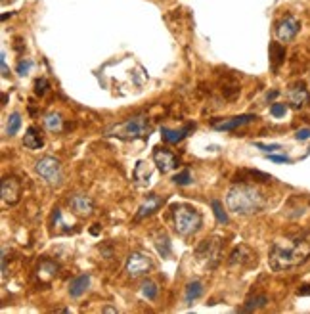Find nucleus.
<instances>
[{"instance_id": "nucleus-16", "label": "nucleus", "mask_w": 310, "mask_h": 314, "mask_svg": "<svg viewBox=\"0 0 310 314\" xmlns=\"http://www.w3.org/2000/svg\"><path fill=\"white\" fill-rule=\"evenodd\" d=\"M90 287V274H80V276H75L69 282V295H71L73 299H79V297H82L85 293H87V289Z\"/></svg>"}, {"instance_id": "nucleus-8", "label": "nucleus", "mask_w": 310, "mask_h": 314, "mask_svg": "<svg viewBox=\"0 0 310 314\" xmlns=\"http://www.w3.org/2000/svg\"><path fill=\"white\" fill-rule=\"evenodd\" d=\"M125 270L130 278H140L152 270V261L144 253H138V251L130 253L129 259H127V264H125Z\"/></svg>"}, {"instance_id": "nucleus-24", "label": "nucleus", "mask_w": 310, "mask_h": 314, "mask_svg": "<svg viewBox=\"0 0 310 314\" xmlns=\"http://www.w3.org/2000/svg\"><path fill=\"white\" fill-rule=\"evenodd\" d=\"M155 249H157V253L163 257V259H169V257L173 255V245H171L169 236L159 234L157 238H155Z\"/></svg>"}, {"instance_id": "nucleus-5", "label": "nucleus", "mask_w": 310, "mask_h": 314, "mask_svg": "<svg viewBox=\"0 0 310 314\" xmlns=\"http://www.w3.org/2000/svg\"><path fill=\"white\" fill-rule=\"evenodd\" d=\"M35 171H36V175L40 176L46 184H50V186H59V184H61V178H64L61 163H59L56 157L46 155L43 159H38L35 163Z\"/></svg>"}, {"instance_id": "nucleus-35", "label": "nucleus", "mask_w": 310, "mask_h": 314, "mask_svg": "<svg viewBox=\"0 0 310 314\" xmlns=\"http://www.w3.org/2000/svg\"><path fill=\"white\" fill-rule=\"evenodd\" d=\"M295 138L297 140H308L310 138V129H299V131L295 132Z\"/></svg>"}, {"instance_id": "nucleus-4", "label": "nucleus", "mask_w": 310, "mask_h": 314, "mask_svg": "<svg viewBox=\"0 0 310 314\" xmlns=\"http://www.w3.org/2000/svg\"><path fill=\"white\" fill-rule=\"evenodd\" d=\"M173 220H174V230L180 236H184V238L195 234L203 224L201 213L197 211V209H194V207H188V205H174Z\"/></svg>"}, {"instance_id": "nucleus-38", "label": "nucleus", "mask_w": 310, "mask_h": 314, "mask_svg": "<svg viewBox=\"0 0 310 314\" xmlns=\"http://www.w3.org/2000/svg\"><path fill=\"white\" fill-rule=\"evenodd\" d=\"M297 295H310V285H301L297 289Z\"/></svg>"}, {"instance_id": "nucleus-34", "label": "nucleus", "mask_w": 310, "mask_h": 314, "mask_svg": "<svg viewBox=\"0 0 310 314\" xmlns=\"http://www.w3.org/2000/svg\"><path fill=\"white\" fill-rule=\"evenodd\" d=\"M268 159L274 161V163H293V159H289L287 155H276V154H268Z\"/></svg>"}, {"instance_id": "nucleus-39", "label": "nucleus", "mask_w": 310, "mask_h": 314, "mask_svg": "<svg viewBox=\"0 0 310 314\" xmlns=\"http://www.w3.org/2000/svg\"><path fill=\"white\" fill-rule=\"evenodd\" d=\"M280 96V90H272V92H268L266 94V100L270 102V100H274V98H278Z\"/></svg>"}, {"instance_id": "nucleus-25", "label": "nucleus", "mask_w": 310, "mask_h": 314, "mask_svg": "<svg viewBox=\"0 0 310 314\" xmlns=\"http://www.w3.org/2000/svg\"><path fill=\"white\" fill-rule=\"evenodd\" d=\"M157 293H159V287L155 282H152V280H146L144 284H142V287H140V295H142L146 301H155L157 299Z\"/></svg>"}, {"instance_id": "nucleus-30", "label": "nucleus", "mask_w": 310, "mask_h": 314, "mask_svg": "<svg viewBox=\"0 0 310 314\" xmlns=\"http://www.w3.org/2000/svg\"><path fill=\"white\" fill-rule=\"evenodd\" d=\"M192 171L190 169H184V171H180L178 175H174L173 178V182L174 184H178V186H188V184H192Z\"/></svg>"}, {"instance_id": "nucleus-20", "label": "nucleus", "mask_w": 310, "mask_h": 314, "mask_svg": "<svg viewBox=\"0 0 310 314\" xmlns=\"http://www.w3.org/2000/svg\"><path fill=\"white\" fill-rule=\"evenodd\" d=\"M23 146L31 150V152H35V150H40L44 146V138H43V132L38 131L36 127H29L27 132H25V136H23Z\"/></svg>"}, {"instance_id": "nucleus-9", "label": "nucleus", "mask_w": 310, "mask_h": 314, "mask_svg": "<svg viewBox=\"0 0 310 314\" xmlns=\"http://www.w3.org/2000/svg\"><path fill=\"white\" fill-rule=\"evenodd\" d=\"M22 197V182L17 176H6L2 180V203L15 205Z\"/></svg>"}, {"instance_id": "nucleus-28", "label": "nucleus", "mask_w": 310, "mask_h": 314, "mask_svg": "<svg viewBox=\"0 0 310 314\" xmlns=\"http://www.w3.org/2000/svg\"><path fill=\"white\" fill-rule=\"evenodd\" d=\"M44 124L50 132H59L61 131V115L59 113H48L44 117Z\"/></svg>"}, {"instance_id": "nucleus-22", "label": "nucleus", "mask_w": 310, "mask_h": 314, "mask_svg": "<svg viewBox=\"0 0 310 314\" xmlns=\"http://www.w3.org/2000/svg\"><path fill=\"white\" fill-rule=\"evenodd\" d=\"M203 293H205V287L199 280H194V282H190L186 285V295H184V301H186V305H192L194 301H197L201 297Z\"/></svg>"}, {"instance_id": "nucleus-11", "label": "nucleus", "mask_w": 310, "mask_h": 314, "mask_svg": "<svg viewBox=\"0 0 310 314\" xmlns=\"http://www.w3.org/2000/svg\"><path fill=\"white\" fill-rule=\"evenodd\" d=\"M287 100H289V106L293 108V110H301L304 108L310 100V94H308V88L304 85L303 80L301 82H295L293 87L287 90Z\"/></svg>"}, {"instance_id": "nucleus-17", "label": "nucleus", "mask_w": 310, "mask_h": 314, "mask_svg": "<svg viewBox=\"0 0 310 314\" xmlns=\"http://www.w3.org/2000/svg\"><path fill=\"white\" fill-rule=\"evenodd\" d=\"M192 131H195V124H192V123L186 124V127L180 129V131H173V129L163 127V129H161V136H163V140H165L167 144H178V142H182Z\"/></svg>"}, {"instance_id": "nucleus-7", "label": "nucleus", "mask_w": 310, "mask_h": 314, "mask_svg": "<svg viewBox=\"0 0 310 314\" xmlns=\"http://www.w3.org/2000/svg\"><path fill=\"white\" fill-rule=\"evenodd\" d=\"M276 37L280 43H291L293 38L299 35V31H301V22L297 19L295 15H283L280 22L276 23Z\"/></svg>"}, {"instance_id": "nucleus-41", "label": "nucleus", "mask_w": 310, "mask_h": 314, "mask_svg": "<svg viewBox=\"0 0 310 314\" xmlns=\"http://www.w3.org/2000/svg\"><path fill=\"white\" fill-rule=\"evenodd\" d=\"M98 232H100V228H92V230H90V234H94V236H98Z\"/></svg>"}, {"instance_id": "nucleus-31", "label": "nucleus", "mask_w": 310, "mask_h": 314, "mask_svg": "<svg viewBox=\"0 0 310 314\" xmlns=\"http://www.w3.org/2000/svg\"><path fill=\"white\" fill-rule=\"evenodd\" d=\"M285 113H287V106H285V103L276 102L270 106V115H272V117L280 119V117H283Z\"/></svg>"}, {"instance_id": "nucleus-14", "label": "nucleus", "mask_w": 310, "mask_h": 314, "mask_svg": "<svg viewBox=\"0 0 310 314\" xmlns=\"http://www.w3.org/2000/svg\"><path fill=\"white\" fill-rule=\"evenodd\" d=\"M69 207L77 215H80V217H88L94 211V201L88 196H85V194H73L69 197Z\"/></svg>"}, {"instance_id": "nucleus-12", "label": "nucleus", "mask_w": 310, "mask_h": 314, "mask_svg": "<svg viewBox=\"0 0 310 314\" xmlns=\"http://www.w3.org/2000/svg\"><path fill=\"white\" fill-rule=\"evenodd\" d=\"M163 203H165V197L157 196V194H148V197L138 207L136 215H134V220H142L146 217H152L153 213L159 211L163 207Z\"/></svg>"}, {"instance_id": "nucleus-29", "label": "nucleus", "mask_w": 310, "mask_h": 314, "mask_svg": "<svg viewBox=\"0 0 310 314\" xmlns=\"http://www.w3.org/2000/svg\"><path fill=\"white\" fill-rule=\"evenodd\" d=\"M33 59L25 58V59H19L17 61V66H15V73L19 75V77H25V75H29V71L33 69Z\"/></svg>"}, {"instance_id": "nucleus-1", "label": "nucleus", "mask_w": 310, "mask_h": 314, "mask_svg": "<svg viewBox=\"0 0 310 314\" xmlns=\"http://www.w3.org/2000/svg\"><path fill=\"white\" fill-rule=\"evenodd\" d=\"M310 259V234H299L287 240L272 243L268 253V264L276 272L291 270L304 264Z\"/></svg>"}, {"instance_id": "nucleus-19", "label": "nucleus", "mask_w": 310, "mask_h": 314, "mask_svg": "<svg viewBox=\"0 0 310 314\" xmlns=\"http://www.w3.org/2000/svg\"><path fill=\"white\" fill-rule=\"evenodd\" d=\"M253 263V253L249 251V249L245 247V245H239V247H236L234 251L230 253V259H228V264L230 266H247V264Z\"/></svg>"}, {"instance_id": "nucleus-23", "label": "nucleus", "mask_w": 310, "mask_h": 314, "mask_svg": "<svg viewBox=\"0 0 310 314\" xmlns=\"http://www.w3.org/2000/svg\"><path fill=\"white\" fill-rule=\"evenodd\" d=\"M266 305H268L266 295H255V297H251V299L247 301L243 307L238 308V312H255V310L266 307Z\"/></svg>"}, {"instance_id": "nucleus-10", "label": "nucleus", "mask_w": 310, "mask_h": 314, "mask_svg": "<svg viewBox=\"0 0 310 314\" xmlns=\"http://www.w3.org/2000/svg\"><path fill=\"white\" fill-rule=\"evenodd\" d=\"M257 115L253 113H243V115H238V117H230V119H222V121H211V127L215 131H224V132H230L236 131L239 127H245V124L257 121Z\"/></svg>"}, {"instance_id": "nucleus-36", "label": "nucleus", "mask_w": 310, "mask_h": 314, "mask_svg": "<svg viewBox=\"0 0 310 314\" xmlns=\"http://www.w3.org/2000/svg\"><path fill=\"white\" fill-rule=\"evenodd\" d=\"M0 64H2V77H8L10 71H8V64H6V52L0 54Z\"/></svg>"}, {"instance_id": "nucleus-32", "label": "nucleus", "mask_w": 310, "mask_h": 314, "mask_svg": "<svg viewBox=\"0 0 310 314\" xmlns=\"http://www.w3.org/2000/svg\"><path fill=\"white\" fill-rule=\"evenodd\" d=\"M48 79L46 77H40V79L35 80V94L36 96H44L46 92H48Z\"/></svg>"}, {"instance_id": "nucleus-33", "label": "nucleus", "mask_w": 310, "mask_h": 314, "mask_svg": "<svg viewBox=\"0 0 310 314\" xmlns=\"http://www.w3.org/2000/svg\"><path fill=\"white\" fill-rule=\"evenodd\" d=\"M255 148H259V150H262L264 154H274V152L281 150L280 144H260V142H255Z\"/></svg>"}, {"instance_id": "nucleus-27", "label": "nucleus", "mask_w": 310, "mask_h": 314, "mask_svg": "<svg viewBox=\"0 0 310 314\" xmlns=\"http://www.w3.org/2000/svg\"><path fill=\"white\" fill-rule=\"evenodd\" d=\"M211 205H213V213H215V217H217L218 224H228V213L224 211L222 201H220V199H213Z\"/></svg>"}, {"instance_id": "nucleus-3", "label": "nucleus", "mask_w": 310, "mask_h": 314, "mask_svg": "<svg viewBox=\"0 0 310 314\" xmlns=\"http://www.w3.org/2000/svg\"><path fill=\"white\" fill-rule=\"evenodd\" d=\"M152 132V124L148 115H134L129 117L123 123L111 127L106 134L108 136H117L121 140H138V138H148Z\"/></svg>"}, {"instance_id": "nucleus-18", "label": "nucleus", "mask_w": 310, "mask_h": 314, "mask_svg": "<svg viewBox=\"0 0 310 314\" xmlns=\"http://www.w3.org/2000/svg\"><path fill=\"white\" fill-rule=\"evenodd\" d=\"M234 180H236V182H249V180H255V182H270V180H274V178L270 175H266V173H260V171L243 169V171L236 173Z\"/></svg>"}, {"instance_id": "nucleus-13", "label": "nucleus", "mask_w": 310, "mask_h": 314, "mask_svg": "<svg viewBox=\"0 0 310 314\" xmlns=\"http://www.w3.org/2000/svg\"><path fill=\"white\" fill-rule=\"evenodd\" d=\"M153 161H155V165L161 173H169V171L178 167V157L173 152H169L167 148H155L153 150Z\"/></svg>"}, {"instance_id": "nucleus-21", "label": "nucleus", "mask_w": 310, "mask_h": 314, "mask_svg": "<svg viewBox=\"0 0 310 314\" xmlns=\"http://www.w3.org/2000/svg\"><path fill=\"white\" fill-rule=\"evenodd\" d=\"M285 61V46L281 43H272L270 44V66L272 69H278Z\"/></svg>"}, {"instance_id": "nucleus-6", "label": "nucleus", "mask_w": 310, "mask_h": 314, "mask_svg": "<svg viewBox=\"0 0 310 314\" xmlns=\"http://www.w3.org/2000/svg\"><path fill=\"white\" fill-rule=\"evenodd\" d=\"M195 257L205 261L209 268H217L218 261H220V241L218 240H203L197 249H195Z\"/></svg>"}, {"instance_id": "nucleus-2", "label": "nucleus", "mask_w": 310, "mask_h": 314, "mask_svg": "<svg viewBox=\"0 0 310 314\" xmlns=\"http://www.w3.org/2000/svg\"><path fill=\"white\" fill-rule=\"evenodd\" d=\"M226 205L232 213L236 215H255L260 213L266 207V197L264 194L247 182H236V186H232L228 194H226Z\"/></svg>"}, {"instance_id": "nucleus-15", "label": "nucleus", "mask_w": 310, "mask_h": 314, "mask_svg": "<svg viewBox=\"0 0 310 314\" xmlns=\"http://www.w3.org/2000/svg\"><path fill=\"white\" fill-rule=\"evenodd\" d=\"M59 272V264L52 259H43L38 263V268H36V276L40 278L43 284H50L52 278H56Z\"/></svg>"}, {"instance_id": "nucleus-37", "label": "nucleus", "mask_w": 310, "mask_h": 314, "mask_svg": "<svg viewBox=\"0 0 310 314\" xmlns=\"http://www.w3.org/2000/svg\"><path fill=\"white\" fill-rule=\"evenodd\" d=\"M8 274V257H6V249H2V278H6Z\"/></svg>"}, {"instance_id": "nucleus-26", "label": "nucleus", "mask_w": 310, "mask_h": 314, "mask_svg": "<svg viewBox=\"0 0 310 314\" xmlns=\"http://www.w3.org/2000/svg\"><path fill=\"white\" fill-rule=\"evenodd\" d=\"M22 129V115L14 111L10 117H8V123H6V134L8 136H15L17 132Z\"/></svg>"}, {"instance_id": "nucleus-40", "label": "nucleus", "mask_w": 310, "mask_h": 314, "mask_svg": "<svg viewBox=\"0 0 310 314\" xmlns=\"http://www.w3.org/2000/svg\"><path fill=\"white\" fill-rule=\"evenodd\" d=\"M104 312H117V310H115V308H111V307H106V308H104Z\"/></svg>"}]
</instances>
